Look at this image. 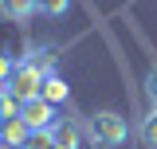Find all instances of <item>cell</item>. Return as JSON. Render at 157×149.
Instances as JSON below:
<instances>
[{
    "label": "cell",
    "mask_w": 157,
    "mask_h": 149,
    "mask_svg": "<svg viewBox=\"0 0 157 149\" xmlns=\"http://www.w3.org/2000/svg\"><path fill=\"white\" fill-rule=\"evenodd\" d=\"M20 106H24V102H20L16 94L8 90V86H0V122H8V118H20Z\"/></svg>",
    "instance_id": "cell-9"
},
{
    "label": "cell",
    "mask_w": 157,
    "mask_h": 149,
    "mask_svg": "<svg viewBox=\"0 0 157 149\" xmlns=\"http://www.w3.org/2000/svg\"><path fill=\"white\" fill-rule=\"evenodd\" d=\"M0 145H4V122H0Z\"/></svg>",
    "instance_id": "cell-14"
},
{
    "label": "cell",
    "mask_w": 157,
    "mask_h": 149,
    "mask_svg": "<svg viewBox=\"0 0 157 149\" xmlns=\"http://www.w3.org/2000/svg\"><path fill=\"white\" fill-rule=\"evenodd\" d=\"M39 12V0H0V16L8 20H32Z\"/></svg>",
    "instance_id": "cell-5"
},
{
    "label": "cell",
    "mask_w": 157,
    "mask_h": 149,
    "mask_svg": "<svg viewBox=\"0 0 157 149\" xmlns=\"http://www.w3.org/2000/svg\"><path fill=\"white\" fill-rule=\"evenodd\" d=\"M153 110H157V106H153Z\"/></svg>",
    "instance_id": "cell-15"
},
{
    "label": "cell",
    "mask_w": 157,
    "mask_h": 149,
    "mask_svg": "<svg viewBox=\"0 0 157 149\" xmlns=\"http://www.w3.org/2000/svg\"><path fill=\"white\" fill-rule=\"evenodd\" d=\"M20 118L28 122V130H32V133H47L51 126H55V110H51L47 98H32V102H24V106H20Z\"/></svg>",
    "instance_id": "cell-3"
},
{
    "label": "cell",
    "mask_w": 157,
    "mask_h": 149,
    "mask_svg": "<svg viewBox=\"0 0 157 149\" xmlns=\"http://www.w3.org/2000/svg\"><path fill=\"white\" fill-rule=\"evenodd\" d=\"M24 63H28V67H36V71L47 78V74H55V47H36Z\"/></svg>",
    "instance_id": "cell-7"
},
{
    "label": "cell",
    "mask_w": 157,
    "mask_h": 149,
    "mask_svg": "<svg viewBox=\"0 0 157 149\" xmlns=\"http://www.w3.org/2000/svg\"><path fill=\"white\" fill-rule=\"evenodd\" d=\"M8 90L16 94L20 102H32V98H39V94H43V74H39L36 67H28V63H20L16 74L8 78Z\"/></svg>",
    "instance_id": "cell-2"
},
{
    "label": "cell",
    "mask_w": 157,
    "mask_h": 149,
    "mask_svg": "<svg viewBox=\"0 0 157 149\" xmlns=\"http://www.w3.org/2000/svg\"><path fill=\"white\" fill-rule=\"evenodd\" d=\"M67 82H63V78H59V74H47V78H43V94H39V98H47V102H51V106H59V102H67Z\"/></svg>",
    "instance_id": "cell-8"
},
{
    "label": "cell",
    "mask_w": 157,
    "mask_h": 149,
    "mask_svg": "<svg viewBox=\"0 0 157 149\" xmlns=\"http://www.w3.org/2000/svg\"><path fill=\"white\" fill-rule=\"evenodd\" d=\"M67 8H71V0H39V12H47V16H59Z\"/></svg>",
    "instance_id": "cell-12"
},
{
    "label": "cell",
    "mask_w": 157,
    "mask_h": 149,
    "mask_svg": "<svg viewBox=\"0 0 157 149\" xmlns=\"http://www.w3.org/2000/svg\"><path fill=\"white\" fill-rule=\"evenodd\" d=\"M47 133H51V141H55L59 149H78V141H82V133H78V126L71 118H55V126Z\"/></svg>",
    "instance_id": "cell-4"
},
{
    "label": "cell",
    "mask_w": 157,
    "mask_h": 149,
    "mask_svg": "<svg viewBox=\"0 0 157 149\" xmlns=\"http://www.w3.org/2000/svg\"><path fill=\"white\" fill-rule=\"evenodd\" d=\"M28 137H32V130H28L24 118H8V122H4V145L20 149V145H28Z\"/></svg>",
    "instance_id": "cell-6"
},
{
    "label": "cell",
    "mask_w": 157,
    "mask_h": 149,
    "mask_svg": "<svg viewBox=\"0 0 157 149\" xmlns=\"http://www.w3.org/2000/svg\"><path fill=\"white\" fill-rule=\"evenodd\" d=\"M145 94H149V102L157 106V63L149 67V74H145Z\"/></svg>",
    "instance_id": "cell-13"
},
{
    "label": "cell",
    "mask_w": 157,
    "mask_h": 149,
    "mask_svg": "<svg viewBox=\"0 0 157 149\" xmlns=\"http://www.w3.org/2000/svg\"><path fill=\"white\" fill-rule=\"evenodd\" d=\"M137 133H141V145L145 149H157V110H149L145 118H141V130Z\"/></svg>",
    "instance_id": "cell-10"
},
{
    "label": "cell",
    "mask_w": 157,
    "mask_h": 149,
    "mask_svg": "<svg viewBox=\"0 0 157 149\" xmlns=\"http://www.w3.org/2000/svg\"><path fill=\"white\" fill-rule=\"evenodd\" d=\"M16 59L8 55V51H4V47H0V86H8V78H12V74H16Z\"/></svg>",
    "instance_id": "cell-11"
},
{
    "label": "cell",
    "mask_w": 157,
    "mask_h": 149,
    "mask_svg": "<svg viewBox=\"0 0 157 149\" xmlns=\"http://www.w3.org/2000/svg\"><path fill=\"white\" fill-rule=\"evenodd\" d=\"M94 141H102V145H122L126 141V118L118 110H98L94 114Z\"/></svg>",
    "instance_id": "cell-1"
}]
</instances>
